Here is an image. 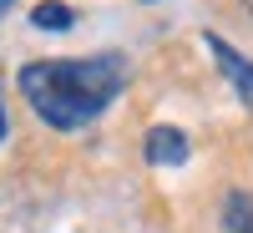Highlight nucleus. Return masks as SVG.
I'll return each instance as SVG.
<instances>
[{"label":"nucleus","instance_id":"nucleus-1","mask_svg":"<svg viewBox=\"0 0 253 233\" xmlns=\"http://www.w3.org/2000/svg\"><path fill=\"white\" fill-rule=\"evenodd\" d=\"M126 87V61L117 51L81 56V61H31L20 66V92L36 107V117L56 132H81L112 107Z\"/></svg>","mask_w":253,"mask_h":233},{"label":"nucleus","instance_id":"nucleus-2","mask_svg":"<svg viewBox=\"0 0 253 233\" xmlns=\"http://www.w3.org/2000/svg\"><path fill=\"white\" fill-rule=\"evenodd\" d=\"M208 51H213L218 71L228 76V87L238 92V101H248V107H253V61H248L243 51H233L223 36H208Z\"/></svg>","mask_w":253,"mask_h":233},{"label":"nucleus","instance_id":"nucleus-3","mask_svg":"<svg viewBox=\"0 0 253 233\" xmlns=\"http://www.w3.org/2000/svg\"><path fill=\"white\" fill-rule=\"evenodd\" d=\"M147 162L152 167H182L187 162V137L177 127H152L147 132Z\"/></svg>","mask_w":253,"mask_h":233},{"label":"nucleus","instance_id":"nucleus-4","mask_svg":"<svg viewBox=\"0 0 253 233\" xmlns=\"http://www.w3.org/2000/svg\"><path fill=\"white\" fill-rule=\"evenodd\" d=\"M223 233H253V198L248 193H228V203H223Z\"/></svg>","mask_w":253,"mask_h":233},{"label":"nucleus","instance_id":"nucleus-5","mask_svg":"<svg viewBox=\"0 0 253 233\" xmlns=\"http://www.w3.org/2000/svg\"><path fill=\"white\" fill-rule=\"evenodd\" d=\"M71 20H76V10L61 5V0H41V5L31 10V26L36 31H71Z\"/></svg>","mask_w":253,"mask_h":233},{"label":"nucleus","instance_id":"nucleus-6","mask_svg":"<svg viewBox=\"0 0 253 233\" xmlns=\"http://www.w3.org/2000/svg\"><path fill=\"white\" fill-rule=\"evenodd\" d=\"M5 132H10V122H5V107H0V142H5Z\"/></svg>","mask_w":253,"mask_h":233},{"label":"nucleus","instance_id":"nucleus-7","mask_svg":"<svg viewBox=\"0 0 253 233\" xmlns=\"http://www.w3.org/2000/svg\"><path fill=\"white\" fill-rule=\"evenodd\" d=\"M10 5H15V0H0V20H5V10H10Z\"/></svg>","mask_w":253,"mask_h":233},{"label":"nucleus","instance_id":"nucleus-8","mask_svg":"<svg viewBox=\"0 0 253 233\" xmlns=\"http://www.w3.org/2000/svg\"><path fill=\"white\" fill-rule=\"evenodd\" d=\"M248 10H253V0H248Z\"/></svg>","mask_w":253,"mask_h":233}]
</instances>
